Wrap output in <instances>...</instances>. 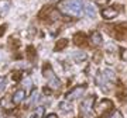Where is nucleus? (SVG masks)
Instances as JSON below:
<instances>
[{"label": "nucleus", "instance_id": "9", "mask_svg": "<svg viewBox=\"0 0 127 118\" xmlns=\"http://www.w3.org/2000/svg\"><path fill=\"white\" fill-rule=\"evenodd\" d=\"M42 115H44V107H37L30 115V118H42Z\"/></svg>", "mask_w": 127, "mask_h": 118}, {"label": "nucleus", "instance_id": "10", "mask_svg": "<svg viewBox=\"0 0 127 118\" xmlns=\"http://www.w3.org/2000/svg\"><path fill=\"white\" fill-rule=\"evenodd\" d=\"M91 39H92V44H95V45H100V44H102V35H100L97 31L93 32L91 35Z\"/></svg>", "mask_w": 127, "mask_h": 118}, {"label": "nucleus", "instance_id": "11", "mask_svg": "<svg viewBox=\"0 0 127 118\" xmlns=\"http://www.w3.org/2000/svg\"><path fill=\"white\" fill-rule=\"evenodd\" d=\"M72 58L76 60V62H81V60H85L86 59V54L85 52H81V51H78V52H73L72 54Z\"/></svg>", "mask_w": 127, "mask_h": 118}, {"label": "nucleus", "instance_id": "13", "mask_svg": "<svg viewBox=\"0 0 127 118\" xmlns=\"http://www.w3.org/2000/svg\"><path fill=\"white\" fill-rule=\"evenodd\" d=\"M103 76L106 77V79H107V80H109V82H112V80H114V72L113 70H112V69H106V70H104L103 72Z\"/></svg>", "mask_w": 127, "mask_h": 118}, {"label": "nucleus", "instance_id": "1", "mask_svg": "<svg viewBox=\"0 0 127 118\" xmlns=\"http://www.w3.org/2000/svg\"><path fill=\"white\" fill-rule=\"evenodd\" d=\"M83 9H85V4L82 0H61L59 1V10L71 17H81Z\"/></svg>", "mask_w": 127, "mask_h": 118}, {"label": "nucleus", "instance_id": "4", "mask_svg": "<svg viewBox=\"0 0 127 118\" xmlns=\"http://www.w3.org/2000/svg\"><path fill=\"white\" fill-rule=\"evenodd\" d=\"M96 83H97V86L102 89L103 91H107L109 90V80L106 79V77L103 76V73H97V76H96Z\"/></svg>", "mask_w": 127, "mask_h": 118}, {"label": "nucleus", "instance_id": "21", "mask_svg": "<svg viewBox=\"0 0 127 118\" xmlns=\"http://www.w3.org/2000/svg\"><path fill=\"white\" fill-rule=\"evenodd\" d=\"M23 83H24V86L26 87H31V79H30V77H27Z\"/></svg>", "mask_w": 127, "mask_h": 118}, {"label": "nucleus", "instance_id": "5", "mask_svg": "<svg viewBox=\"0 0 127 118\" xmlns=\"http://www.w3.org/2000/svg\"><path fill=\"white\" fill-rule=\"evenodd\" d=\"M117 10L116 9H112V7H106V9L102 10V17L106 18V20H112V18L117 17Z\"/></svg>", "mask_w": 127, "mask_h": 118}, {"label": "nucleus", "instance_id": "3", "mask_svg": "<svg viewBox=\"0 0 127 118\" xmlns=\"http://www.w3.org/2000/svg\"><path fill=\"white\" fill-rule=\"evenodd\" d=\"M85 91H86V86H78V87H75L73 90H71L68 94H66V100H68V101L78 100V98H81L82 96L85 94Z\"/></svg>", "mask_w": 127, "mask_h": 118}, {"label": "nucleus", "instance_id": "22", "mask_svg": "<svg viewBox=\"0 0 127 118\" xmlns=\"http://www.w3.org/2000/svg\"><path fill=\"white\" fill-rule=\"evenodd\" d=\"M47 118H57V115H55V114H50Z\"/></svg>", "mask_w": 127, "mask_h": 118}, {"label": "nucleus", "instance_id": "14", "mask_svg": "<svg viewBox=\"0 0 127 118\" xmlns=\"http://www.w3.org/2000/svg\"><path fill=\"white\" fill-rule=\"evenodd\" d=\"M59 108H61V111H66V113H69V111H72V107H71V104H69L68 101H62L61 104H59Z\"/></svg>", "mask_w": 127, "mask_h": 118}, {"label": "nucleus", "instance_id": "16", "mask_svg": "<svg viewBox=\"0 0 127 118\" xmlns=\"http://www.w3.org/2000/svg\"><path fill=\"white\" fill-rule=\"evenodd\" d=\"M0 104L3 105L6 110H9V108H13V104L10 103V98H7V97H4V98H1L0 100Z\"/></svg>", "mask_w": 127, "mask_h": 118}, {"label": "nucleus", "instance_id": "19", "mask_svg": "<svg viewBox=\"0 0 127 118\" xmlns=\"http://www.w3.org/2000/svg\"><path fill=\"white\" fill-rule=\"evenodd\" d=\"M107 118H123V114L120 113V111H113Z\"/></svg>", "mask_w": 127, "mask_h": 118}, {"label": "nucleus", "instance_id": "8", "mask_svg": "<svg viewBox=\"0 0 127 118\" xmlns=\"http://www.w3.org/2000/svg\"><path fill=\"white\" fill-rule=\"evenodd\" d=\"M110 107H113L112 105V101H109V100H102L99 103V105L96 107V110H97V113L99 114H103L106 110H109Z\"/></svg>", "mask_w": 127, "mask_h": 118}, {"label": "nucleus", "instance_id": "18", "mask_svg": "<svg viewBox=\"0 0 127 118\" xmlns=\"http://www.w3.org/2000/svg\"><path fill=\"white\" fill-rule=\"evenodd\" d=\"M37 98H38V91L34 90V91H32V94H31V98H30V105L34 104V103L37 101Z\"/></svg>", "mask_w": 127, "mask_h": 118}, {"label": "nucleus", "instance_id": "2", "mask_svg": "<svg viewBox=\"0 0 127 118\" xmlns=\"http://www.w3.org/2000/svg\"><path fill=\"white\" fill-rule=\"evenodd\" d=\"M42 75H44V77L48 80V84H50L51 89L58 90L59 87H61V82H59V79L55 76V73L52 72V69H51L48 65H47L44 69H42Z\"/></svg>", "mask_w": 127, "mask_h": 118}, {"label": "nucleus", "instance_id": "15", "mask_svg": "<svg viewBox=\"0 0 127 118\" xmlns=\"http://www.w3.org/2000/svg\"><path fill=\"white\" fill-rule=\"evenodd\" d=\"M83 10H85V13H86L88 16H91L92 18L95 17V7H93L92 4H86Z\"/></svg>", "mask_w": 127, "mask_h": 118}, {"label": "nucleus", "instance_id": "20", "mask_svg": "<svg viewBox=\"0 0 127 118\" xmlns=\"http://www.w3.org/2000/svg\"><path fill=\"white\" fill-rule=\"evenodd\" d=\"M6 89V77L0 76V91H3Z\"/></svg>", "mask_w": 127, "mask_h": 118}, {"label": "nucleus", "instance_id": "12", "mask_svg": "<svg viewBox=\"0 0 127 118\" xmlns=\"http://www.w3.org/2000/svg\"><path fill=\"white\" fill-rule=\"evenodd\" d=\"M66 45H68V41L66 39H59L57 42V45H55V51H62L64 48H66Z\"/></svg>", "mask_w": 127, "mask_h": 118}, {"label": "nucleus", "instance_id": "7", "mask_svg": "<svg viewBox=\"0 0 127 118\" xmlns=\"http://www.w3.org/2000/svg\"><path fill=\"white\" fill-rule=\"evenodd\" d=\"M13 103L14 104H21L24 100H26V90H17L16 93H14V96H13Z\"/></svg>", "mask_w": 127, "mask_h": 118}, {"label": "nucleus", "instance_id": "6", "mask_svg": "<svg viewBox=\"0 0 127 118\" xmlns=\"http://www.w3.org/2000/svg\"><path fill=\"white\" fill-rule=\"evenodd\" d=\"M93 103H95V97H93V96H91L89 98H86V100L82 103V111H83V113H86V114H89L92 111Z\"/></svg>", "mask_w": 127, "mask_h": 118}, {"label": "nucleus", "instance_id": "17", "mask_svg": "<svg viewBox=\"0 0 127 118\" xmlns=\"http://www.w3.org/2000/svg\"><path fill=\"white\" fill-rule=\"evenodd\" d=\"M85 35L83 34H78V35H75V44L76 45H85Z\"/></svg>", "mask_w": 127, "mask_h": 118}]
</instances>
